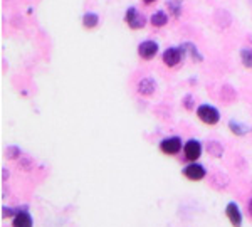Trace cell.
<instances>
[{
	"mask_svg": "<svg viewBox=\"0 0 252 227\" xmlns=\"http://www.w3.org/2000/svg\"><path fill=\"white\" fill-rule=\"evenodd\" d=\"M22 209H10V207H2V217H14L15 214Z\"/></svg>",
	"mask_w": 252,
	"mask_h": 227,
	"instance_id": "cell-18",
	"label": "cell"
},
{
	"mask_svg": "<svg viewBox=\"0 0 252 227\" xmlns=\"http://www.w3.org/2000/svg\"><path fill=\"white\" fill-rule=\"evenodd\" d=\"M161 153L168 157H173V155H178V153L184 150V141H182L180 136H168V138H163L158 145Z\"/></svg>",
	"mask_w": 252,
	"mask_h": 227,
	"instance_id": "cell-5",
	"label": "cell"
},
{
	"mask_svg": "<svg viewBox=\"0 0 252 227\" xmlns=\"http://www.w3.org/2000/svg\"><path fill=\"white\" fill-rule=\"evenodd\" d=\"M20 148L19 147H15V145H12V147H9L5 150V157L9 158V160H14V158H19L20 157Z\"/></svg>",
	"mask_w": 252,
	"mask_h": 227,
	"instance_id": "cell-17",
	"label": "cell"
},
{
	"mask_svg": "<svg viewBox=\"0 0 252 227\" xmlns=\"http://www.w3.org/2000/svg\"><path fill=\"white\" fill-rule=\"evenodd\" d=\"M12 227H34V221H32L31 214L26 209H22L12 217Z\"/></svg>",
	"mask_w": 252,
	"mask_h": 227,
	"instance_id": "cell-9",
	"label": "cell"
},
{
	"mask_svg": "<svg viewBox=\"0 0 252 227\" xmlns=\"http://www.w3.org/2000/svg\"><path fill=\"white\" fill-rule=\"evenodd\" d=\"M184 155L189 162H197L202 155V143L197 138H190L184 143Z\"/></svg>",
	"mask_w": 252,
	"mask_h": 227,
	"instance_id": "cell-7",
	"label": "cell"
},
{
	"mask_svg": "<svg viewBox=\"0 0 252 227\" xmlns=\"http://www.w3.org/2000/svg\"><path fill=\"white\" fill-rule=\"evenodd\" d=\"M184 47L185 46H172V47H168V49H165L163 54H161V61H163L165 66H168V67L180 66V64L184 63L185 52H187V49H184Z\"/></svg>",
	"mask_w": 252,
	"mask_h": 227,
	"instance_id": "cell-1",
	"label": "cell"
},
{
	"mask_svg": "<svg viewBox=\"0 0 252 227\" xmlns=\"http://www.w3.org/2000/svg\"><path fill=\"white\" fill-rule=\"evenodd\" d=\"M141 2H143V5L150 7V5H153V3H157L158 0H141Z\"/></svg>",
	"mask_w": 252,
	"mask_h": 227,
	"instance_id": "cell-20",
	"label": "cell"
},
{
	"mask_svg": "<svg viewBox=\"0 0 252 227\" xmlns=\"http://www.w3.org/2000/svg\"><path fill=\"white\" fill-rule=\"evenodd\" d=\"M225 216L230 221V224L234 227H241L242 226V212L239 209V205L235 202H229L225 205Z\"/></svg>",
	"mask_w": 252,
	"mask_h": 227,
	"instance_id": "cell-8",
	"label": "cell"
},
{
	"mask_svg": "<svg viewBox=\"0 0 252 227\" xmlns=\"http://www.w3.org/2000/svg\"><path fill=\"white\" fill-rule=\"evenodd\" d=\"M99 22H101V19L96 12H84L83 17H81V24H83V27L88 31L97 29V27H99Z\"/></svg>",
	"mask_w": 252,
	"mask_h": 227,
	"instance_id": "cell-12",
	"label": "cell"
},
{
	"mask_svg": "<svg viewBox=\"0 0 252 227\" xmlns=\"http://www.w3.org/2000/svg\"><path fill=\"white\" fill-rule=\"evenodd\" d=\"M197 118L202 121V123L205 125H210V127H214V125H217L219 121H220V111H219L217 108L212 106V104H200V106L197 108Z\"/></svg>",
	"mask_w": 252,
	"mask_h": 227,
	"instance_id": "cell-3",
	"label": "cell"
},
{
	"mask_svg": "<svg viewBox=\"0 0 252 227\" xmlns=\"http://www.w3.org/2000/svg\"><path fill=\"white\" fill-rule=\"evenodd\" d=\"M184 106H185V109H193V96H190V95L185 96Z\"/></svg>",
	"mask_w": 252,
	"mask_h": 227,
	"instance_id": "cell-19",
	"label": "cell"
},
{
	"mask_svg": "<svg viewBox=\"0 0 252 227\" xmlns=\"http://www.w3.org/2000/svg\"><path fill=\"white\" fill-rule=\"evenodd\" d=\"M182 173H184V177L189 178V180L200 182V180H204V178L207 177V168L204 167V165L197 163V162H190L187 167H184Z\"/></svg>",
	"mask_w": 252,
	"mask_h": 227,
	"instance_id": "cell-6",
	"label": "cell"
},
{
	"mask_svg": "<svg viewBox=\"0 0 252 227\" xmlns=\"http://www.w3.org/2000/svg\"><path fill=\"white\" fill-rule=\"evenodd\" d=\"M168 22H170V15L166 10H157L150 15V26L155 27V29H161V27H165Z\"/></svg>",
	"mask_w": 252,
	"mask_h": 227,
	"instance_id": "cell-11",
	"label": "cell"
},
{
	"mask_svg": "<svg viewBox=\"0 0 252 227\" xmlns=\"http://www.w3.org/2000/svg\"><path fill=\"white\" fill-rule=\"evenodd\" d=\"M125 22L131 31H141L146 26L148 19L145 17L143 12H140L136 7L131 5V7H128L126 12H125Z\"/></svg>",
	"mask_w": 252,
	"mask_h": 227,
	"instance_id": "cell-2",
	"label": "cell"
},
{
	"mask_svg": "<svg viewBox=\"0 0 252 227\" xmlns=\"http://www.w3.org/2000/svg\"><path fill=\"white\" fill-rule=\"evenodd\" d=\"M160 52V44L153 39H145L138 44V56L143 61H152L155 59Z\"/></svg>",
	"mask_w": 252,
	"mask_h": 227,
	"instance_id": "cell-4",
	"label": "cell"
},
{
	"mask_svg": "<svg viewBox=\"0 0 252 227\" xmlns=\"http://www.w3.org/2000/svg\"><path fill=\"white\" fill-rule=\"evenodd\" d=\"M205 150L210 157H215V158H220L223 155V147L219 141H207Z\"/></svg>",
	"mask_w": 252,
	"mask_h": 227,
	"instance_id": "cell-13",
	"label": "cell"
},
{
	"mask_svg": "<svg viewBox=\"0 0 252 227\" xmlns=\"http://www.w3.org/2000/svg\"><path fill=\"white\" fill-rule=\"evenodd\" d=\"M247 210H249V216L252 217V198L249 200V205H247Z\"/></svg>",
	"mask_w": 252,
	"mask_h": 227,
	"instance_id": "cell-21",
	"label": "cell"
},
{
	"mask_svg": "<svg viewBox=\"0 0 252 227\" xmlns=\"http://www.w3.org/2000/svg\"><path fill=\"white\" fill-rule=\"evenodd\" d=\"M229 128H230V131L234 133V135H237V136H242V135H247V133L251 131V127H246V125H242V123H239V121H229Z\"/></svg>",
	"mask_w": 252,
	"mask_h": 227,
	"instance_id": "cell-14",
	"label": "cell"
},
{
	"mask_svg": "<svg viewBox=\"0 0 252 227\" xmlns=\"http://www.w3.org/2000/svg\"><path fill=\"white\" fill-rule=\"evenodd\" d=\"M166 7H168V12L173 19H178L182 15V3L177 2V0H168V2H166Z\"/></svg>",
	"mask_w": 252,
	"mask_h": 227,
	"instance_id": "cell-15",
	"label": "cell"
},
{
	"mask_svg": "<svg viewBox=\"0 0 252 227\" xmlns=\"http://www.w3.org/2000/svg\"><path fill=\"white\" fill-rule=\"evenodd\" d=\"M157 89H158V84L153 78H143L138 83V93H140L141 96H153Z\"/></svg>",
	"mask_w": 252,
	"mask_h": 227,
	"instance_id": "cell-10",
	"label": "cell"
},
{
	"mask_svg": "<svg viewBox=\"0 0 252 227\" xmlns=\"http://www.w3.org/2000/svg\"><path fill=\"white\" fill-rule=\"evenodd\" d=\"M241 61L244 66L252 69V47H244V49H241Z\"/></svg>",
	"mask_w": 252,
	"mask_h": 227,
	"instance_id": "cell-16",
	"label": "cell"
}]
</instances>
